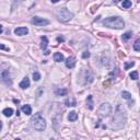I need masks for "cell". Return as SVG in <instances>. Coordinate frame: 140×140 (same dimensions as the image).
<instances>
[{
	"label": "cell",
	"mask_w": 140,
	"mask_h": 140,
	"mask_svg": "<svg viewBox=\"0 0 140 140\" xmlns=\"http://www.w3.org/2000/svg\"><path fill=\"white\" fill-rule=\"evenodd\" d=\"M102 23H103V25H105L106 27H109V28H117V30H120V28L125 27V21L120 17L106 18L105 20H103Z\"/></svg>",
	"instance_id": "1"
},
{
	"label": "cell",
	"mask_w": 140,
	"mask_h": 140,
	"mask_svg": "<svg viewBox=\"0 0 140 140\" xmlns=\"http://www.w3.org/2000/svg\"><path fill=\"white\" fill-rule=\"evenodd\" d=\"M57 18H58V20L60 22H67V21H69L70 19L73 18V14H72L68 9L62 8L57 11Z\"/></svg>",
	"instance_id": "3"
},
{
	"label": "cell",
	"mask_w": 140,
	"mask_h": 140,
	"mask_svg": "<svg viewBox=\"0 0 140 140\" xmlns=\"http://www.w3.org/2000/svg\"><path fill=\"white\" fill-rule=\"evenodd\" d=\"M54 59L55 61H57V62H60V61H63V55L61 54V52H55L54 54Z\"/></svg>",
	"instance_id": "12"
},
{
	"label": "cell",
	"mask_w": 140,
	"mask_h": 140,
	"mask_svg": "<svg viewBox=\"0 0 140 140\" xmlns=\"http://www.w3.org/2000/svg\"><path fill=\"white\" fill-rule=\"evenodd\" d=\"M77 118H78V115H77L76 112H70L69 115H68V119L70 122H74V120H77Z\"/></svg>",
	"instance_id": "14"
},
{
	"label": "cell",
	"mask_w": 140,
	"mask_h": 140,
	"mask_svg": "<svg viewBox=\"0 0 140 140\" xmlns=\"http://www.w3.org/2000/svg\"><path fill=\"white\" fill-rule=\"evenodd\" d=\"M21 109L24 114H26V115H31V114H32V107H31L30 105H23Z\"/></svg>",
	"instance_id": "11"
},
{
	"label": "cell",
	"mask_w": 140,
	"mask_h": 140,
	"mask_svg": "<svg viewBox=\"0 0 140 140\" xmlns=\"http://www.w3.org/2000/svg\"><path fill=\"white\" fill-rule=\"evenodd\" d=\"M122 96L124 98H126V100H131V94L129 92H126V91L122 92Z\"/></svg>",
	"instance_id": "18"
},
{
	"label": "cell",
	"mask_w": 140,
	"mask_h": 140,
	"mask_svg": "<svg viewBox=\"0 0 140 140\" xmlns=\"http://www.w3.org/2000/svg\"><path fill=\"white\" fill-rule=\"evenodd\" d=\"M74 66H76V58H74V57H68V58L66 59V67L71 69Z\"/></svg>",
	"instance_id": "7"
},
{
	"label": "cell",
	"mask_w": 140,
	"mask_h": 140,
	"mask_svg": "<svg viewBox=\"0 0 140 140\" xmlns=\"http://www.w3.org/2000/svg\"><path fill=\"white\" fill-rule=\"evenodd\" d=\"M31 125H32L33 128L38 131H42L46 128V122L42 117L41 114H35L34 116H32V118H31Z\"/></svg>",
	"instance_id": "2"
},
{
	"label": "cell",
	"mask_w": 140,
	"mask_h": 140,
	"mask_svg": "<svg viewBox=\"0 0 140 140\" xmlns=\"http://www.w3.org/2000/svg\"><path fill=\"white\" fill-rule=\"evenodd\" d=\"M28 33V28L27 27H17L14 30V34L22 36V35H26Z\"/></svg>",
	"instance_id": "8"
},
{
	"label": "cell",
	"mask_w": 140,
	"mask_h": 140,
	"mask_svg": "<svg viewBox=\"0 0 140 140\" xmlns=\"http://www.w3.org/2000/svg\"><path fill=\"white\" fill-rule=\"evenodd\" d=\"M131 7V1L130 0H122V8L128 9Z\"/></svg>",
	"instance_id": "16"
},
{
	"label": "cell",
	"mask_w": 140,
	"mask_h": 140,
	"mask_svg": "<svg viewBox=\"0 0 140 140\" xmlns=\"http://www.w3.org/2000/svg\"><path fill=\"white\" fill-rule=\"evenodd\" d=\"M114 1H115V2H118V1H120V0H114Z\"/></svg>",
	"instance_id": "29"
},
{
	"label": "cell",
	"mask_w": 140,
	"mask_h": 140,
	"mask_svg": "<svg viewBox=\"0 0 140 140\" xmlns=\"http://www.w3.org/2000/svg\"><path fill=\"white\" fill-rule=\"evenodd\" d=\"M1 79H2V81H3L6 84H8V85H10L11 83H12L10 73H9V70H3V71L1 72Z\"/></svg>",
	"instance_id": "6"
},
{
	"label": "cell",
	"mask_w": 140,
	"mask_h": 140,
	"mask_svg": "<svg viewBox=\"0 0 140 140\" xmlns=\"http://www.w3.org/2000/svg\"><path fill=\"white\" fill-rule=\"evenodd\" d=\"M88 101H89V103H88V107H89V109H93V103H92V95H89V96H88Z\"/></svg>",
	"instance_id": "20"
},
{
	"label": "cell",
	"mask_w": 140,
	"mask_h": 140,
	"mask_svg": "<svg viewBox=\"0 0 140 140\" xmlns=\"http://www.w3.org/2000/svg\"><path fill=\"white\" fill-rule=\"evenodd\" d=\"M47 45H48V39L46 36H42L41 37V48L43 50H46L47 48Z\"/></svg>",
	"instance_id": "10"
},
{
	"label": "cell",
	"mask_w": 140,
	"mask_h": 140,
	"mask_svg": "<svg viewBox=\"0 0 140 140\" xmlns=\"http://www.w3.org/2000/svg\"><path fill=\"white\" fill-rule=\"evenodd\" d=\"M129 77H130L131 80H137V79H138V72L137 71H132L130 74H129Z\"/></svg>",
	"instance_id": "22"
},
{
	"label": "cell",
	"mask_w": 140,
	"mask_h": 140,
	"mask_svg": "<svg viewBox=\"0 0 140 140\" xmlns=\"http://www.w3.org/2000/svg\"><path fill=\"white\" fill-rule=\"evenodd\" d=\"M112 112V106L108 103H103L98 108V114L101 116H108Z\"/></svg>",
	"instance_id": "4"
},
{
	"label": "cell",
	"mask_w": 140,
	"mask_h": 140,
	"mask_svg": "<svg viewBox=\"0 0 140 140\" xmlns=\"http://www.w3.org/2000/svg\"><path fill=\"white\" fill-rule=\"evenodd\" d=\"M132 66H135L133 61H126V62H125V70H128L129 68L132 67Z\"/></svg>",
	"instance_id": "19"
},
{
	"label": "cell",
	"mask_w": 140,
	"mask_h": 140,
	"mask_svg": "<svg viewBox=\"0 0 140 140\" xmlns=\"http://www.w3.org/2000/svg\"><path fill=\"white\" fill-rule=\"evenodd\" d=\"M28 87H30V79H28L27 77H25V78L21 81V83H20V88H21V89H27Z\"/></svg>",
	"instance_id": "9"
},
{
	"label": "cell",
	"mask_w": 140,
	"mask_h": 140,
	"mask_svg": "<svg viewBox=\"0 0 140 140\" xmlns=\"http://www.w3.org/2000/svg\"><path fill=\"white\" fill-rule=\"evenodd\" d=\"M56 94L57 95H66V94H67V90L66 89H58V90H56Z\"/></svg>",
	"instance_id": "17"
},
{
	"label": "cell",
	"mask_w": 140,
	"mask_h": 140,
	"mask_svg": "<svg viewBox=\"0 0 140 140\" xmlns=\"http://www.w3.org/2000/svg\"><path fill=\"white\" fill-rule=\"evenodd\" d=\"M31 22H32V24H34V25H36V26H44V25L49 24V21H48V20H45V19L39 18V17H33L32 20H31Z\"/></svg>",
	"instance_id": "5"
},
{
	"label": "cell",
	"mask_w": 140,
	"mask_h": 140,
	"mask_svg": "<svg viewBox=\"0 0 140 140\" xmlns=\"http://www.w3.org/2000/svg\"><path fill=\"white\" fill-rule=\"evenodd\" d=\"M133 49H135L136 52H140V38H138L137 41L135 42V44H133Z\"/></svg>",
	"instance_id": "15"
},
{
	"label": "cell",
	"mask_w": 140,
	"mask_h": 140,
	"mask_svg": "<svg viewBox=\"0 0 140 140\" xmlns=\"http://www.w3.org/2000/svg\"><path fill=\"white\" fill-rule=\"evenodd\" d=\"M82 57H83V58H89V57H90V52H84L82 54Z\"/></svg>",
	"instance_id": "24"
},
{
	"label": "cell",
	"mask_w": 140,
	"mask_h": 140,
	"mask_svg": "<svg viewBox=\"0 0 140 140\" xmlns=\"http://www.w3.org/2000/svg\"><path fill=\"white\" fill-rule=\"evenodd\" d=\"M0 47H1V49H6V47H4V45H1V46H0Z\"/></svg>",
	"instance_id": "28"
},
{
	"label": "cell",
	"mask_w": 140,
	"mask_h": 140,
	"mask_svg": "<svg viewBox=\"0 0 140 140\" xmlns=\"http://www.w3.org/2000/svg\"><path fill=\"white\" fill-rule=\"evenodd\" d=\"M131 35H132L131 32H126L124 35H122V39H124V41H127V39H129L131 37Z\"/></svg>",
	"instance_id": "21"
},
{
	"label": "cell",
	"mask_w": 140,
	"mask_h": 140,
	"mask_svg": "<svg viewBox=\"0 0 140 140\" xmlns=\"http://www.w3.org/2000/svg\"><path fill=\"white\" fill-rule=\"evenodd\" d=\"M57 41H58V42H63V41H65V38H63V37H60V36H59L58 38H57Z\"/></svg>",
	"instance_id": "26"
},
{
	"label": "cell",
	"mask_w": 140,
	"mask_h": 140,
	"mask_svg": "<svg viewBox=\"0 0 140 140\" xmlns=\"http://www.w3.org/2000/svg\"><path fill=\"white\" fill-rule=\"evenodd\" d=\"M58 1H59V0H52V3H56V2H58Z\"/></svg>",
	"instance_id": "27"
},
{
	"label": "cell",
	"mask_w": 140,
	"mask_h": 140,
	"mask_svg": "<svg viewBox=\"0 0 140 140\" xmlns=\"http://www.w3.org/2000/svg\"><path fill=\"white\" fill-rule=\"evenodd\" d=\"M67 104H68V106H70L69 101H67ZM71 106H76V102H74V101H72V102H71Z\"/></svg>",
	"instance_id": "25"
},
{
	"label": "cell",
	"mask_w": 140,
	"mask_h": 140,
	"mask_svg": "<svg viewBox=\"0 0 140 140\" xmlns=\"http://www.w3.org/2000/svg\"><path fill=\"white\" fill-rule=\"evenodd\" d=\"M39 79H41V74H39L38 72H34V73H33V80H34V81H38Z\"/></svg>",
	"instance_id": "23"
},
{
	"label": "cell",
	"mask_w": 140,
	"mask_h": 140,
	"mask_svg": "<svg viewBox=\"0 0 140 140\" xmlns=\"http://www.w3.org/2000/svg\"><path fill=\"white\" fill-rule=\"evenodd\" d=\"M2 114H3L6 117H10V116L13 114V109L10 108V107H7V108H4L3 111H2Z\"/></svg>",
	"instance_id": "13"
}]
</instances>
